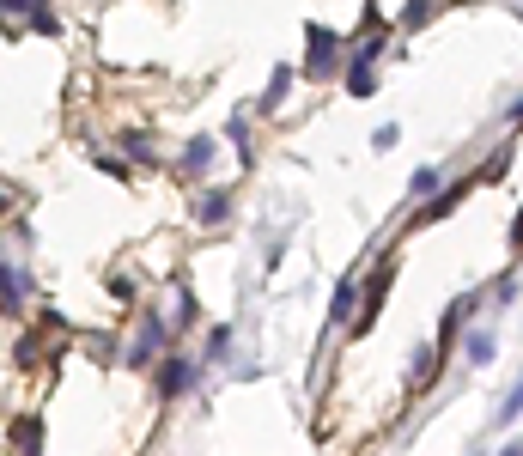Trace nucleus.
<instances>
[{
  "label": "nucleus",
  "mask_w": 523,
  "mask_h": 456,
  "mask_svg": "<svg viewBox=\"0 0 523 456\" xmlns=\"http://www.w3.org/2000/svg\"><path fill=\"white\" fill-rule=\"evenodd\" d=\"M438 189V171H414V195H432Z\"/></svg>",
  "instance_id": "b1692460"
},
{
  "label": "nucleus",
  "mask_w": 523,
  "mask_h": 456,
  "mask_svg": "<svg viewBox=\"0 0 523 456\" xmlns=\"http://www.w3.org/2000/svg\"><path fill=\"white\" fill-rule=\"evenodd\" d=\"M469 359L487 365V359H493V335H475V341H469Z\"/></svg>",
  "instance_id": "4be33fe9"
},
{
  "label": "nucleus",
  "mask_w": 523,
  "mask_h": 456,
  "mask_svg": "<svg viewBox=\"0 0 523 456\" xmlns=\"http://www.w3.org/2000/svg\"><path fill=\"white\" fill-rule=\"evenodd\" d=\"M110 298H128V304H134V298H140V280H134V274H116V280H110Z\"/></svg>",
  "instance_id": "aec40b11"
},
{
  "label": "nucleus",
  "mask_w": 523,
  "mask_h": 456,
  "mask_svg": "<svg viewBox=\"0 0 523 456\" xmlns=\"http://www.w3.org/2000/svg\"><path fill=\"white\" fill-rule=\"evenodd\" d=\"M116 146H122L128 171H153V165H159V140L146 134V128H122V134H116Z\"/></svg>",
  "instance_id": "1a4fd4ad"
},
{
  "label": "nucleus",
  "mask_w": 523,
  "mask_h": 456,
  "mask_svg": "<svg viewBox=\"0 0 523 456\" xmlns=\"http://www.w3.org/2000/svg\"><path fill=\"white\" fill-rule=\"evenodd\" d=\"M305 37H311V49H305V67H298L305 80H329V73H341V67H347V49H341V37H335V31L311 25Z\"/></svg>",
  "instance_id": "39448f33"
},
{
  "label": "nucleus",
  "mask_w": 523,
  "mask_h": 456,
  "mask_svg": "<svg viewBox=\"0 0 523 456\" xmlns=\"http://www.w3.org/2000/svg\"><path fill=\"white\" fill-rule=\"evenodd\" d=\"M432 371H438V347L414 353V377H408V384H414V390H432Z\"/></svg>",
  "instance_id": "a211bd4d"
},
{
  "label": "nucleus",
  "mask_w": 523,
  "mask_h": 456,
  "mask_svg": "<svg viewBox=\"0 0 523 456\" xmlns=\"http://www.w3.org/2000/svg\"><path fill=\"white\" fill-rule=\"evenodd\" d=\"M232 347H238V329L232 323H213L207 329V347H201V371L207 365H232Z\"/></svg>",
  "instance_id": "f8f14e48"
},
{
  "label": "nucleus",
  "mask_w": 523,
  "mask_h": 456,
  "mask_svg": "<svg viewBox=\"0 0 523 456\" xmlns=\"http://www.w3.org/2000/svg\"><path fill=\"white\" fill-rule=\"evenodd\" d=\"M7 238H13V244H25V250H37V232H31V219H13V225H7Z\"/></svg>",
  "instance_id": "412c9836"
},
{
  "label": "nucleus",
  "mask_w": 523,
  "mask_h": 456,
  "mask_svg": "<svg viewBox=\"0 0 523 456\" xmlns=\"http://www.w3.org/2000/svg\"><path fill=\"white\" fill-rule=\"evenodd\" d=\"M213 159H219V134H189L177 152V183H207Z\"/></svg>",
  "instance_id": "423d86ee"
},
{
  "label": "nucleus",
  "mask_w": 523,
  "mask_h": 456,
  "mask_svg": "<svg viewBox=\"0 0 523 456\" xmlns=\"http://www.w3.org/2000/svg\"><path fill=\"white\" fill-rule=\"evenodd\" d=\"M432 7H438V0H408V13H402V25L414 31V25H426L432 19Z\"/></svg>",
  "instance_id": "6ab92c4d"
},
{
  "label": "nucleus",
  "mask_w": 523,
  "mask_h": 456,
  "mask_svg": "<svg viewBox=\"0 0 523 456\" xmlns=\"http://www.w3.org/2000/svg\"><path fill=\"white\" fill-rule=\"evenodd\" d=\"M0 19H7V37H19V25H31L37 37H61V19L49 0H0Z\"/></svg>",
  "instance_id": "20e7f679"
},
{
  "label": "nucleus",
  "mask_w": 523,
  "mask_h": 456,
  "mask_svg": "<svg viewBox=\"0 0 523 456\" xmlns=\"http://www.w3.org/2000/svg\"><path fill=\"white\" fill-rule=\"evenodd\" d=\"M189 213H195L201 232H213V225H226V219L238 213V201H232V189H226V183H213V189H201V195H195V207H189Z\"/></svg>",
  "instance_id": "6e6552de"
},
{
  "label": "nucleus",
  "mask_w": 523,
  "mask_h": 456,
  "mask_svg": "<svg viewBox=\"0 0 523 456\" xmlns=\"http://www.w3.org/2000/svg\"><path fill=\"white\" fill-rule=\"evenodd\" d=\"M171 347H177L171 317L159 311V304H146V311H140V323H134V335L122 341V365H128V371H153V365H159Z\"/></svg>",
  "instance_id": "f257e3e1"
},
{
  "label": "nucleus",
  "mask_w": 523,
  "mask_h": 456,
  "mask_svg": "<svg viewBox=\"0 0 523 456\" xmlns=\"http://www.w3.org/2000/svg\"><path fill=\"white\" fill-rule=\"evenodd\" d=\"M226 140H232V146H238V159H244V165H250V159H256V146H250V116H244V110H238V116H232V122H226Z\"/></svg>",
  "instance_id": "dca6fc26"
},
{
  "label": "nucleus",
  "mask_w": 523,
  "mask_h": 456,
  "mask_svg": "<svg viewBox=\"0 0 523 456\" xmlns=\"http://www.w3.org/2000/svg\"><path fill=\"white\" fill-rule=\"evenodd\" d=\"M0 256H7V232H0Z\"/></svg>",
  "instance_id": "bb28decb"
},
{
  "label": "nucleus",
  "mask_w": 523,
  "mask_h": 456,
  "mask_svg": "<svg viewBox=\"0 0 523 456\" xmlns=\"http://www.w3.org/2000/svg\"><path fill=\"white\" fill-rule=\"evenodd\" d=\"M371 140H378V152H390V146L402 140V128H396V122H384V128H378V134H371Z\"/></svg>",
  "instance_id": "5701e85b"
},
{
  "label": "nucleus",
  "mask_w": 523,
  "mask_h": 456,
  "mask_svg": "<svg viewBox=\"0 0 523 456\" xmlns=\"http://www.w3.org/2000/svg\"><path fill=\"white\" fill-rule=\"evenodd\" d=\"M384 292H390V262L371 274V286H365V298H359V317H353V335H365L371 323H378V311H384Z\"/></svg>",
  "instance_id": "9d476101"
},
{
  "label": "nucleus",
  "mask_w": 523,
  "mask_h": 456,
  "mask_svg": "<svg viewBox=\"0 0 523 456\" xmlns=\"http://www.w3.org/2000/svg\"><path fill=\"white\" fill-rule=\"evenodd\" d=\"M13 365H19V371H43V365H49V341H43L37 329H25V335L13 341Z\"/></svg>",
  "instance_id": "4468645a"
},
{
  "label": "nucleus",
  "mask_w": 523,
  "mask_h": 456,
  "mask_svg": "<svg viewBox=\"0 0 523 456\" xmlns=\"http://www.w3.org/2000/svg\"><path fill=\"white\" fill-rule=\"evenodd\" d=\"M43 444H49V426H43L37 408L7 420V450H13V456H43Z\"/></svg>",
  "instance_id": "0eeeda50"
},
{
  "label": "nucleus",
  "mask_w": 523,
  "mask_h": 456,
  "mask_svg": "<svg viewBox=\"0 0 523 456\" xmlns=\"http://www.w3.org/2000/svg\"><path fill=\"white\" fill-rule=\"evenodd\" d=\"M499 456H523V444H505V450H499Z\"/></svg>",
  "instance_id": "a878e982"
},
{
  "label": "nucleus",
  "mask_w": 523,
  "mask_h": 456,
  "mask_svg": "<svg viewBox=\"0 0 523 456\" xmlns=\"http://www.w3.org/2000/svg\"><path fill=\"white\" fill-rule=\"evenodd\" d=\"M292 80H298V67H286V61H280V67L268 73V92L256 98V110H262V116H274V110H280V104L292 98Z\"/></svg>",
  "instance_id": "ddd939ff"
},
{
  "label": "nucleus",
  "mask_w": 523,
  "mask_h": 456,
  "mask_svg": "<svg viewBox=\"0 0 523 456\" xmlns=\"http://www.w3.org/2000/svg\"><path fill=\"white\" fill-rule=\"evenodd\" d=\"M195 317H201V304H195L189 280H171V335H189V329H195Z\"/></svg>",
  "instance_id": "9b49d317"
},
{
  "label": "nucleus",
  "mask_w": 523,
  "mask_h": 456,
  "mask_svg": "<svg viewBox=\"0 0 523 456\" xmlns=\"http://www.w3.org/2000/svg\"><path fill=\"white\" fill-rule=\"evenodd\" d=\"M31 304H37V274H31V262L0 256V317H7V323H25Z\"/></svg>",
  "instance_id": "f03ea898"
},
{
  "label": "nucleus",
  "mask_w": 523,
  "mask_h": 456,
  "mask_svg": "<svg viewBox=\"0 0 523 456\" xmlns=\"http://www.w3.org/2000/svg\"><path fill=\"white\" fill-rule=\"evenodd\" d=\"M511 238H517V250H523V213H517V232H511Z\"/></svg>",
  "instance_id": "393cba45"
},
{
  "label": "nucleus",
  "mask_w": 523,
  "mask_h": 456,
  "mask_svg": "<svg viewBox=\"0 0 523 456\" xmlns=\"http://www.w3.org/2000/svg\"><path fill=\"white\" fill-rule=\"evenodd\" d=\"M353 304H359V292H353V280H341V286H335V304H329V323H347Z\"/></svg>",
  "instance_id": "f3484780"
},
{
  "label": "nucleus",
  "mask_w": 523,
  "mask_h": 456,
  "mask_svg": "<svg viewBox=\"0 0 523 456\" xmlns=\"http://www.w3.org/2000/svg\"><path fill=\"white\" fill-rule=\"evenodd\" d=\"M92 165H98L104 177H116V183H134V171H128V159H122V152H104V146H92Z\"/></svg>",
  "instance_id": "2eb2a0df"
},
{
  "label": "nucleus",
  "mask_w": 523,
  "mask_h": 456,
  "mask_svg": "<svg viewBox=\"0 0 523 456\" xmlns=\"http://www.w3.org/2000/svg\"><path fill=\"white\" fill-rule=\"evenodd\" d=\"M195 384H201V359L195 353H165L159 365H153V396L159 402H183V396H195Z\"/></svg>",
  "instance_id": "7ed1b4c3"
}]
</instances>
